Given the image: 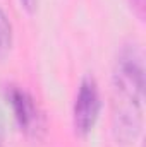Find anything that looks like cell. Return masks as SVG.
<instances>
[{
    "label": "cell",
    "instance_id": "2",
    "mask_svg": "<svg viewBox=\"0 0 146 147\" xmlns=\"http://www.w3.org/2000/svg\"><path fill=\"white\" fill-rule=\"evenodd\" d=\"M100 115V92L96 80L89 75H86L77 89L76 103H74V130L77 135L86 137L93 128Z\"/></svg>",
    "mask_w": 146,
    "mask_h": 147
},
{
    "label": "cell",
    "instance_id": "6",
    "mask_svg": "<svg viewBox=\"0 0 146 147\" xmlns=\"http://www.w3.org/2000/svg\"><path fill=\"white\" fill-rule=\"evenodd\" d=\"M23 3H24V7L28 9V10H33V7H35V2L36 0H21Z\"/></svg>",
    "mask_w": 146,
    "mask_h": 147
},
{
    "label": "cell",
    "instance_id": "3",
    "mask_svg": "<svg viewBox=\"0 0 146 147\" xmlns=\"http://www.w3.org/2000/svg\"><path fill=\"white\" fill-rule=\"evenodd\" d=\"M7 99L12 106L14 118L21 132H24L28 137L38 139L45 130V116L33 96L19 87H10V91L7 92Z\"/></svg>",
    "mask_w": 146,
    "mask_h": 147
},
{
    "label": "cell",
    "instance_id": "4",
    "mask_svg": "<svg viewBox=\"0 0 146 147\" xmlns=\"http://www.w3.org/2000/svg\"><path fill=\"white\" fill-rule=\"evenodd\" d=\"M12 45V26L3 10L0 9V58H3Z\"/></svg>",
    "mask_w": 146,
    "mask_h": 147
},
{
    "label": "cell",
    "instance_id": "1",
    "mask_svg": "<svg viewBox=\"0 0 146 147\" xmlns=\"http://www.w3.org/2000/svg\"><path fill=\"white\" fill-rule=\"evenodd\" d=\"M113 98L143 103L145 98V65L136 45H126L113 69Z\"/></svg>",
    "mask_w": 146,
    "mask_h": 147
},
{
    "label": "cell",
    "instance_id": "5",
    "mask_svg": "<svg viewBox=\"0 0 146 147\" xmlns=\"http://www.w3.org/2000/svg\"><path fill=\"white\" fill-rule=\"evenodd\" d=\"M131 3H132V9L136 10L138 17L143 21V17H145V0H131Z\"/></svg>",
    "mask_w": 146,
    "mask_h": 147
},
{
    "label": "cell",
    "instance_id": "7",
    "mask_svg": "<svg viewBox=\"0 0 146 147\" xmlns=\"http://www.w3.org/2000/svg\"><path fill=\"white\" fill-rule=\"evenodd\" d=\"M0 147H3V120L0 115Z\"/></svg>",
    "mask_w": 146,
    "mask_h": 147
}]
</instances>
